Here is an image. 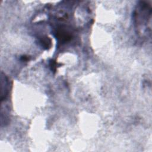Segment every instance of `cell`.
Instances as JSON below:
<instances>
[{
	"label": "cell",
	"mask_w": 152,
	"mask_h": 152,
	"mask_svg": "<svg viewBox=\"0 0 152 152\" xmlns=\"http://www.w3.org/2000/svg\"><path fill=\"white\" fill-rule=\"evenodd\" d=\"M151 7L145 2L138 4L134 12L133 18L135 27L137 34H143L148 32V24L151 25ZM149 30H151L149 28Z\"/></svg>",
	"instance_id": "6da1fadb"
},
{
	"label": "cell",
	"mask_w": 152,
	"mask_h": 152,
	"mask_svg": "<svg viewBox=\"0 0 152 152\" xmlns=\"http://www.w3.org/2000/svg\"><path fill=\"white\" fill-rule=\"evenodd\" d=\"M40 43L42 45V46L44 48H48L50 45V40L49 39L48 37H43L40 40Z\"/></svg>",
	"instance_id": "7a4b0ae2"
}]
</instances>
